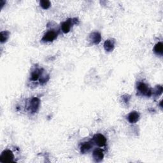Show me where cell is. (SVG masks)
Wrapping results in <instances>:
<instances>
[{"instance_id":"obj_1","label":"cell","mask_w":163,"mask_h":163,"mask_svg":"<svg viewBox=\"0 0 163 163\" xmlns=\"http://www.w3.org/2000/svg\"><path fill=\"white\" fill-rule=\"evenodd\" d=\"M14 159V155L12 152L6 150V151H3L0 157V161L1 162H13Z\"/></svg>"},{"instance_id":"obj_2","label":"cell","mask_w":163,"mask_h":163,"mask_svg":"<svg viewBox=\"0 0 163 163\" xmlns=\"http://www.w3.org/2000/svg\"><path fill=\"white\" fill-rule=\"evenodd\" d=\"M57 33L54 30H50L47 31L42 38V41L44 42L52 41L57 38Z\"/></svg>"},{"instance_id":"obj_3","label":"cell","mask_w":163,"mask_h":163,"mask_svg":"<svg viewBox=\"0 0 163 163\" xmlns=\"http://www.w3.org/2000/svg\"><path fill=\"white\" fill-rule=\"evenodd\" d=\"M93 140L94 143L99 146H103L106 145V140L105 136L102 134H96L94 136Z\"/></svg>"},{"instance_id":"obj_4","label":"cell","mask_w":163,"mask_h":163,"mask_svg":"<svg viewBox=\"0 0 163 163\" xmlns=\"http://www.w3.org/2000/svg\"><path fill=\"white\" fill-rule=\"evenodd\" d=\"M138 90L143 95L150 96L152 94V91L149 89L148 86L144 83H140L138 86Z\"/></svg>"},{"instance_id":"obj_5","label":"cell","mask_w":163,"mask_h":163,"mask_svg":"<svg viewBox=\"0 0 163 163\" xmlns=\"http://www.w3.org/2000/svg\"><path fill=\"white\" fill-rule=\"evenodd\" d=\"M40 101L37 97L32 98L30 103V110L32 113H35L38 110L40 106Z\"/></svg>"},{"instance_id":"obj_6","label":"cell","mask_w":163,"mask_h":163,"mask_svg":"<svg viewBox=\"0 0 163 163\" xmlns=\"http://www.w3.org/2000/svg\"><path fill=\"white\" fill-rule=\"evenodd\" d=\"M93 157L96 162H100L103 160L104 157V154L102 150L97 148L93 152Z\"/></svg>"},{"instance_id":"obj_7","label":"cell","mask_w":163,"mask_h":163,"mask_svg":"<svg viewBox=\"0 0 163 163\" xmlns=\"http://www.w3.org/2000/svg\"><path fill=\"white\" fill-rule=\"evenodd\" d=\"M128 119L130 123H136L140 119V114L137 112H132L129 114Z\"/></svg>"},{"instance_id":"obj_8","label":"cell","mask_w":163,"mask_h":163,"mask_svg":"<svg viewBox=\"0 0 163 163\" xmlns=\"http://www.w3.org/2000/svg\"><path fill=\"white\" fill-rule=\"evenodd\" d=\"M90 40L94 44H98L102 40V37L101 35L98 32H93L90 36Z\"/></svg>"},{"instance_id":"obj_9","label":"cell","mask_w":163,"mask_h":163,"mask_svg":"<svg viewBox=\"0 0 163 163\" xmlns=\"http://www.w3.org/2000/svg\"><path fill=\"white\" fill-rule=\"evenodd\" d=\"M92 146V145L89 142H85L81 146L80 151L82 154H86V152H88L90 151Z\"/></svg>"},{"instance_id":"obj_10","label":"cell","mask_w":163,"mask_h":163,"mask_svg":"<svg viewBox=\"0 0 163 163\" xmlns=\"http://www.w3.org/2000/svg\"><path fill=\"white\" fill-rule=\"evenodd\" d=\"M104 47L107 52L112 51L114 48V42L110 40H106L104 44Z\"/></svg>"},{"instance_id":"obj_11","label":"cell","mask_w":163,"mask_h":163,"mask_svg":"<svg viewBox=\"0 0 163 163\" xmlns=\"http://www.w3.org/2000/svg\"><path fill=\"white\" fill-rule=\"evenodd\" d=\"M61 29L62 31H63V32H64V33H68V32L70 31L71 29V21H68L63 22L61 26Z\"/></svg>"},{"instance_id":"obj_12","label":"cell","mask_w":163,"mask_h":163,"mask_svg":"<svg viewBox=\"0 0 163 163\" xmlns=\"http://www.w3.org/2000/svg\"><path fill=\"white\" fill-rule=\"evenodd\" d=\"M154 52L157 55H162L163 52V45L162 42H158L154 48Z\"/></svg>"},{"instance_id":"obj_13","label":"cell","mask_w":163,"mask_h":163,"mask_svg":"<svg viewBox=\"0 0 163 163\" xmlns=\"http://www.w3.org/2000/svg\"><path fill=\"white\" fill-rule=\"evenodd\" d=\"M9 32L8 31H3L0 33V38H1V43H4L6 40H8L9 37Z\"/></svg>"},{"instance_id":"obj_14","label":"cell","mask_w":163,"mask_h":163,"mask_svg":"<svg viewBox=\"0 0 163 163\" xmlns=\"http://www.w3.org/2000/svg\"><path fill=\"white\" fill-rule=\"evenodd\" d=\"M40 76V70H35V71H32V72L31 76V79L32 81H36L39 79Z\"/></svg>"},{"instance_id":"obj_15","label":"cell","mask_w":163,"mask_h":163,"mask_svg":"<svg viewBox=\"0 0 163 163\" xmlns=\"http://www.w3.org/2000/svg\"><path fill=\"white\" fill-rule=\"evenodd\" d=\"M40 5L42 8L46 10L50 6V2L49 1H47V0H42L40 2Z\"/></svg>"}]
</instances>
